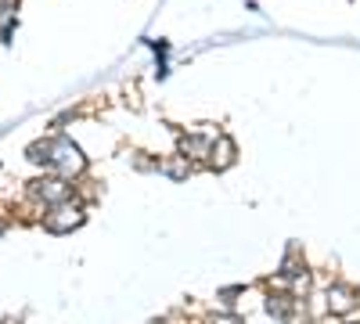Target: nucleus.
I'll list each match as a JSON object with an SVG mask.
<instances>
[{"label": "nucleus", "instance_id": "3", "mask_svg": "<svg viewBox=\"0 0 360 324\" xmlns=\"http://www.w3.org/2000/svg\"><path fill=\"white\" fill-rule=\"evenodd\" d=\"M217 324H238V320H231V317H224V320H217Z\"/></svg>", "mask_w": 360, "mask_h": 324}, {"label": "nucleus", "instance_id": "2", "mask_svg": "<svg viewBox=\"0 0 360 324\" xmlns=\"http://www.w3.org/2000/svg\"><path fill=\"white\" fill-rule=\"evenodd\" d=\"M65 216H47V231H69V227H76V223H83V216L76 213V209H62Z\"/></svg>", "mask_w": 360, "mask_h": 324}, {"label": "nucleus", "instance_id": "1", "mask_svg": "<svg viewBox=\"0 0 360 324\" xmlns=\"http://www.w3.org/2000/svg\"><path fill=\"white\" fill-rule=\"evenodd\" d=\"M29 155H33V159H44V162H51V166H62V169H79V166H83L79 152L72 148V144H65V141L37 144V148L29 152Z\"/></svg>", "mask_w": 360, "mask_h": 324}]
</instances>
